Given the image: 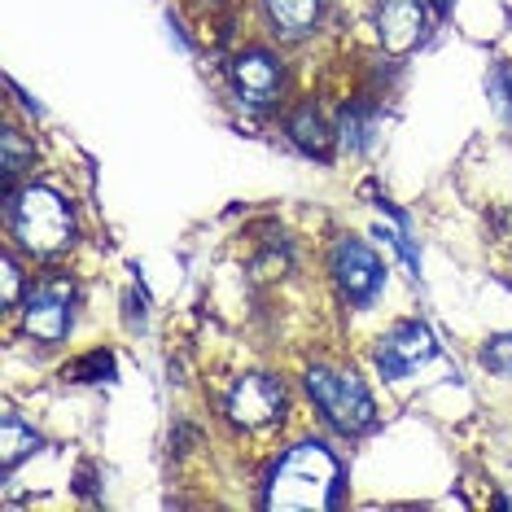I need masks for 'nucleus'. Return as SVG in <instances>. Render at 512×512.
<instances>
[{"mask_svg":"<svg viewBox=\"0 0 512 512\" xmlns=\"http://www.w3.org/2000/svg\"><path fill=\"white\" fill-rule=\"evenodd\" d=\"M342 460L324 442H298L267 477L263 504L276 512H329L342 499Z\"/></svg>","mask_w":512,"mask_h":512,"instance_id":"f257e3e1","label":"nucleus"},{"mask_svg":"<svg viewBox=\"0 0 512 512\" xmlns=\"http://www.w3.org/2000/svg\"><path fill=\"white\" fill-rule=\"evenodd\" d=\"M9 224H14L18 246L27 254H40V259H53V254H62L75 241L71 206L53 189H40V184H27V189L9 202Z\"/></svg>","mask_w":512,"mask_h":512,"instance_id":"f03ea898","label":"nucleus"},{"mask_svg":"<svg viewBox=\"0 0 512 512\" xmlns=\"http://www.w3.org/2000/svg\"><path fill=\"white\" fill-rule=\"evenodd\" d=\"M307 394L311 403L324 412V421L342 434H364L377 421V407H372L368 390L359 386L355 372H333V368H311L307 377Z\"/></svg>","mask_w":512,"mask_h":512,"instance_id":"7ed1b4c3","label":"nucleus"},{"mask_svg":"<svg viewBox=\"0 0 512 512\" xmlns=\"http://www.w3.org/2000/svg\"><path fill=\"white\" fill-rule=\"evenodd\" d=\"M333 281L355 307H368V302L381 294V285H386V267H381V259L364 241L342 237L333 246Z\"/></svg>","mask_w":512,"mask_h":512,"instance_id":"20e7f679","label":"nucleus"},{"mask_svg":"<svg viewBox=\"0 0 512 512\" xmlns=\"http://www.w3.org/2000/svg\"><path fill=\"white\" fill-rule=\"evenodd\" d=\"M281 412H285V386L276 377H267V372H250L228 390V416L241 429L272 425Z\"/></svg>","mask_w":512,"mask_h":512,"instance_id":"39448f33","label":"nucleus"},{"mask_svg":"<svg viewBox=\"0 0 512 512\" xmlns=\"http://www.w3.org/2000/svg\"><path fill=\"white\" fill-rule=\"evenodd\" d=\"M434 355H438L434 333H429L425 324H416V320L412 324H399V329H390L377 342V351H372V359H377V368H381V377H390V381L407 377V372L429 364Z\"/></svg>","mask_w":512,"mask_h":512,"instance_id":"423d86ee","label":"nucleus"},{"mask_svg":"<svg viewBox=\"0 0 512 512\" xmlns=\"http://www.w3.org/2000/svg\"><path fill=\"white\" fill-rule=\"evenodd\" d=\"M22 329L44 346L62 342L66 329H71V285L49 281V285L31 289L27 302H22Z\"/></svg>","mask_w":512,"mask_h":512,"instance_id":"0eeeda50","label":"nucleus"},{"mask_svg":"<svg viewBox=\"0 0 512 512\" xmlns=\"http://www.w3.org/2000/svg\"><path fill=\"white\" fill-rule=\"evenodd\" d=\"M429 31L425 0H377V36L390 53H412Z\"/></svg>","mask_w":512,"mask_h":512,"instance_id":"6e6552de","label":"nucleus"},{"mask_svg":"<svg viewBox=\"0 0 512 512\" xmlns=\"http://www.w3.org/2000/svg\"><path fill=\"white\" fill-rule=\"evenodd\" d=\"M281 62L272 53H241L232 62V84H237V97L246 106H272L276 92H281Z\"/></svg>","mask_w":512,"mask_h":512,"instance_id":"1a4fd4ad","label":"nucleus"},{"mask_svg":"<svg viewBox=\"0 0 512 512\" xmlns=\"http://www.w3.org/2000/svg\"><path fill=\"white\" fill-rule=\"evenodd\" d=\"M263 9L285 40H302L316 31V22L324 14V0H263Z\"/></svg>","mask_w":512,"mask_h":512,"instance_id":"9d476101","label":"nucleus"},{"mask_svg":"<svg viewBox=\"0 0 512 512\" xmlns=\"http://www.w3.org/2000/svg\"><path fill=\"white\" fill-rule=\"evenodd\" d=\"M289 136H294V145L302 149V154H311V158H329L333 154V136H329V127H324V119L311 106H302L294 119H289Z\"/></svg>","mask_w":512,"mask_h":512,"instance_id":"9b49d317","label":"nucleus"},{"mask_svg":"<svg viewBox=\"0 0 512 512\" xmlns=\"http://www.w3.org/2000/svg\"><path fill=\"white\" fill-rule=\"evenodd\" d=\"M40 447V434L31 425H22L14 412H5V421H0V469H14L22 456H31V451Z\"/></svg>","mask_w":512,"mask_h":512,"instance_id":"f8f14e48","label":"nucleus"},{"mask_svg":"<svg viewBox=\"0 0 512 512\" xmlns=\"http://www.w3.org/2000/svg\"><path fill=\"white\" fill-rule=\"evenodd\" d=\"M31 158H36V149H31L14 127H5V136H0V167H5V197H14V180L22 167H31Z\"/></svg>","mask_w":512,"mask_h":512,"instance_id":"ddd939ff","label":"nucleus"},{"mask_svg":"<svg viewBox=\"0 0 512 512\" xmlns=\"http://www.w3.org/2000/svg\"><path fill=\"white\" fill-rule=\"evenodd\" d=\"M486 92H491V106L499 110V119L512 123V62H499L491 75H486Z\"/></svg>","mask_w":512,"mask_h":512,"instance_id":"4468645a","label":"nucleus"},{"mask_svg":"<svg viewBox=\"0 0 512 512\" xmlns=\"http://www.w3.org/2000/svg\"><path fill=\"white\" fill-rule=\"evenodd\" d=\"M342 141L351 145V149H364L372 141V110L368 106L342 110Z\"/></svg>","mask_w":512,"mask_h":512,"instance_id":"2eb2a0df","label":"nucleus"},{"mask_svg":"<svg viewBox=\"0 0 512 512\" xmlns=\"http://www.w3.org/2000/svg\"><path fill=\"white\" fill-rule=\"evenodd\" d=\"M71 377L75 381H110L114 377V359L106 355V351H92V355H84L79 364L71 368Z\"/></svg>","mask_w":512,"mask_h":512,"instance_id":"dca6fc26","label":"nucleus"},{"mask_svg":"<svg viewBox=\"0 0 512 512\" xmlns=\"http://www.w3.org/2000/svg\"><path fill=\"white\" fill-rule=\"evenodd\" d=\"M482 364L491 368V372H499V377H512V333L495 337V342L486 346V351H482Z\"/></svg>","mask_w":512,"mask_h":512,"instance_id":"f3484780","label":"nucleus"},{"mask_svg":"<svg viewBox=\"0 0 512 512\" xmlns=\"http://www.w3.org/2000/svg\"><path fill=\"white\" fill-rule=\"evenodd\" d=\"M5 294H0V302L5 307H18V285H22V276H18V263H14V254H5Z\"/></svg>","mask_w":512,"mask_h":512,"instance_id":"a211bd4d","label":"nucleus"},{"mask_svg":"<svg viewBox=\"0 0 512 512\" xmlns=\"http://www.w3.org/2000/svg\"><path fill=\"white\" fill-rule=\"evenodd\" d=\"M434 5V14H451V0H429Z\"/></svg>","mask_w":512,"mask_h":512,"instance_id":"6ab92c4d","label":"nucleus"}]
</instances>
